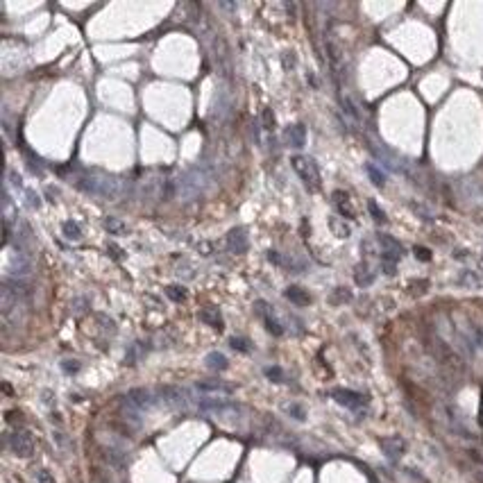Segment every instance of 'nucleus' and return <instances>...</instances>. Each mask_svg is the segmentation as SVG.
Segmentation results:
<instances>
[{"mask_svg":"<svg viewBox=\"0 0 483 483\" xmlns=\"http://www.w3.org/2000/svg\"><path fill=\"white\" fill-rule=\"evenodd\" d=\"M338 300H343V302L349 300V293H345V288H338V293L332 297V302H338Z\"/></svg>","mask_w":483,"mask_h":483,"instance_id":"36","label":"nucleus"},{"mask_svg":"<svg viewBox=\"0 0 483 483\" xmlns=\"http://www.w3.org/2000/svg\"><path fill=\"white\" fill-rule=\"evenodd\" d=\"M200 408L202 411H209V413H238L240 411L238 404L229 402V400H202Z\"/></svg>","mask_w":483,"mask_h":483,"instance_id":"11","label":"nucleus"},{"mask_svg":"<svg viewBox=\"0 0 483 483\" xmlns=\"http://www.w3.org/2000/svg\"><path fill=\"white\" fill-rule=\"evenodd\" d=\"M293 168H295V172L300 175V180L306 184L309 191H318L320 188V172H318V166L313 164L311 159H306V157L302 155H295L291 159Z\"/></svg>","mask_w":483,"mask_h":483,"instance_id":"4","label":"nucleus"},{"mask_svg":"<svg viewBox=\"0 0 483 483\" xmlns=\"http://www.w3.org/2000/svg\"><path fill=\"white\" fill-rule=\"evenodd\" d=\"M30 275V261L25 259V254H14L12 256V264H9V277L14 279H23V277Z\"/></svg>","mask_w":483,"mask_h":483,"instance_id":"13","label":"nucleus"},{"mask_svg":"<svg viewBox=\"0 0 483 483\" xmlns=\"http://www.w3.org/2000/svg\"><path fill=\"white\" fill-rule=\"evenodd\" d=\"M365 172H367V177L372 180V184H377V186H383V184H386V175H383V172L375 164H365Z\"/></svg>","mask_w":483,"mask_h":483,"instance_id":"23","label":"nucleus"},{"mask_svg":"<svg viewBox=\"0 0 483 483\" xmlns=\"http://www.w3.org/2000/svg\"><path fill=\"white\" fill-rule=\"evenodd\" d=\"M367 209H370V213L375 216L377 223H386V213H383L381 209L377 207V202H372V200H370V202H367Z\"/></svg>","mask_w":483,"mask_h":483,"instance_id":"30","label":"nucleus"},{"mask_svg":"<svg viewBox=\"0 0 483 483\" xmlns=\"http://www.w3.org/2000/svg\"><path fill=\"white\" fill-rule=\"evenodd\" d=\"M0 318L5 327H18L25 318V300L7 286H3L0 291Z\"/></svg>","mask_w":483,"mask_h":483,"instance_id":"2","label":"nucleus"},{"mask_svg":"<svg viewBox=\"0 0 483 483\" xmlns=\"http://www.w3.org/2000/svg\"><path fill=\"white\" fill-rule=\"evenodd\" d=\"M7 445H9V449H12L14 454L20 456V458H28V456H32V451H34L32 435H30L28 431H23V429H16V431L9 433Z\"/></svg>","mask_w":483,"mask_h":483,"instance_id":"5","label":"nucleus"},{"mask_svg":"<svg viewBox=\"0 0 483 483\" xmlns=\"http://www.w3.org/2000/svg\"><path fill=\"white\" fill-rule=\"evenodd\" d=\"M125 400H127V406H129V408H136V411H145V408L155 406V395H152L150 390H141V388H136V390H129Z\"/></svg>","mask_w":483,"mask_h":483,"instance_id":"8","label":"nucleus"},{"mask_svg":"<svg viewBox=\"0 0 483 483\" xmlns=\"http://www.w3.org/2000/svg\"><path fill=\"white\" fill-rule=\"evenodd\" d=\"M256 306V313H259L261 318H264V322H266V327H268V332L270 334H275V336H281L283 334V327L279 324V320H277L275 316H272V309L268 306V304L264 300H259L254 304Z\"/></svg>","mask_w":483,"mask_h":483,"instance_id":"10","label":"nucleus"},{"mask_svg":"<svg viewBox=\"0 0 483 483\" xmlns=\"http://www.w3.org/2000/svg\"><path fill=\"white\" fill-rule=\"evenodd\" d=\"M332 200H334V207L338 209V216L340 218H347V220H352V218H356V211H354V204H352V200H349V195L345 191H334L332 193Z\"/></svg>","mask_w":483,"mask_h":483,"instance_id":"9","label":"nucleus"},{"mask_svg":"<svg viewBox=\"0 0 483 483\" xmlns=\"http://www.w3.org/2000/svg\"><path fill=\"white\" fill-rule=\"evenodd\" d=\"M458 283H467V286H479L481 279L474 275V272H463V275L458 277Z\"/></svg>","mask_w":483,"mask_h":483,"instance_id":"29","label":"nucleus"},{"mask_svg":"<svg viewBox=\"0 0 483 483\" xmlns=\"http://www.w3.org/2000/svg\"><path fill=\"white\" fill-rule=\"evenodd\" d=\"M283 139L293 148H304V143H306V129H304V125H291L286 129V134H283Z\"/></svg>","mask_w":483,"mask_h":483,"instance_id":"14","label":"nucleus"},{"mask_svg":"<svg viewBox=\"0 0 483 483\" xmlns=\"http://www.w3.org/2000/svg\"><path fill=\"white\" fill-rule=\"evenodd\" d=\"M261 118H264V129L268 132H272V127H275V114H272V109H264V114H261Z\"/></svg>","mask_w":483,"mask_h":483,"instance_id":"28","label":"nucleus"},{"mask_svg":"<svg viewBox=\"0 0 483 483\" xmlns=\"http://www.w3.org/2000/svg\"><path fill=\"white\" fill-rule=\"evenodd\" d=\"M166 295L170 297L172 302H184V300H186V291H184L182 286H168L166 288Z\"/></svg>","mask_w":483,"mask_h":483,"instance_id":"25","label":"nucleus"},{"mask_svg":"<svg viewBox=\"0 0 483 483\" xmlns=\"http://www.w3.org/2000/svg\"><path fill=\"white\" fill-rule=\"evenodd\" d=\"M159 397L166 404H184V390H182V388H175V386L159 388Z\"/></svg>","mask_w":483,"mask_h":483,"instance_id":"16","label":"nucleus"},{"mask_svg":"<svg viewBox=\"0 0 483 483\" xmlns=\"http://www.w3.org/2000/svg\"><path fill=\"white\" fill-rule=\"evenodd\" d=\"M329 229H332L338 238H349V236H352L349 225H345L343 218H329Z\"/></svg>","mask_w":483,"mask_h":483,"instance_id":"21","label":"nucleus"},{"mask_svg":"<svg viewBox=\"0 0 483 483\" xmlns=\"http://www.w3.org/2000/svg\"><path fill=\"white\" fill-rule=\"evenodd\" d=\"M209 182H211V175H209L207 168L195 166V168H191L180 182H177L175 191H177V195H182V197H195L209 186Z\"/></svg>","mask_w":483,"mask_h":483,"instance_id":"3","label":"nucleus"},{"mask_svg":"<svg viewBox=\"0 0 483 483\" xmlns=\"http://www.w3.org/2000/svg\"><path fill=\"white\" fill-rule=\"evenodd\" d=\"M61 367H64L66 372H77L80 370V363H77V361H64V365Z\"/></svg>","mask_w":483,"mask_h":483,"instance_id":"35","label":"nucleus"},{"mask_svg":"<svg viewBox=\"0 0 483 483\" xmlns=\"http://www.w3.org/2000/svg\"><path fill=\"white\" fill-rule=\"evenodd\" d=\"M61 234H64L68 240H80V238H82L80 225L73 223V220H66V223H61Z\"/></svg>","mask_w":483,"mask_h":483,"instance_id":"22","label":"nucleus"},{"mask_svg":"<svg viewBox=\"0 0 483 483\" xmlns=\"http://www.w3.org/2000/svg\"><path fill=\"white\" fill-rule=\"evenodd\" d=\"M381 447H383V451H386V456L397 458V456H402V451H404V440H400V438H386V440H381Z\"/></svg>","mask_w":483,"mask_h":483,"instance_id":"18","label":"nucleus"},{"mask_svg":"<svg viewBox=\"0 0 483 483\" xmlns=\"http://www.w3.org/2000/svg\"><path fill=\"white\" fill-rule=\"evenodd\" d=\"M377 240H379V245H381V261H383V264H395V261L402 259L404 245L400 243V240H395L392 236H388V234L377 236Z\"/></svg>","mask_w":483,"mask_h":483,"instance_id":"6","label":"nucleus"},{"mask_svg":"<svg viewBox=\"0 0 483 483\" xmlns=\"http://www.w3.org/2000/svg\"><path fill=\"white\" fill-rule=\"evenodd\" d=\"M36 481L39 483H55V479L50 476V472H46V470H36Z\"/></svg>","mask_w":483,"mask_h":483,"instance_id":"32","label":"nucleus"},{"mask_svg":"<svg viewBox=\"0 0 483 483\" xmlns=\"http://www.w3.org/2000/svg\"><path fill=\"white\" fill-rule=\"evenodd\" d=\"M227 248L234 252V254H243V252H248V236H245V229L243 227H236L229 232L227 236Z\"/></svg>","mask_w":483,"mask_h":483,"instance_id":"12","label":"nucleus"},{"mask_svg":"<svg viewBox=\"0 0 483 483\" xmlns=\"http://www.w3.org/2000/svg\"><path fill=\"white\" fill-rule=\"evenodd\" d=\"M415 256L420 261H429V259H431V252L424 250V248H415Z\"/></svg>","mask_w":483,"mask_h":483,"instance_id":"33","label":"nucleus"},{"mask_svg":"<svg viewBox=\"0 0 483 483\" xmlns=\"http://www.w3.org/2000/svg\"><path fill=\"white\" fill-rule=\"evenodd\" d=\"M268 259H270V261H275L277 266H281V259H279V254H277V252H270V254H268Z\"/></svg>","mask_w":483,"mask_h":483,"instance_id":"38","label":"nucleus"},{"mask_svg":"<svg viewBox=\"0 0 483 483\" xmlns=\"http://www.w3.org/2000/svg\"><path fill=\"white\" fill-rule=\"evenodd\" d=\"M197 250H200V252H204V256H209V254H211V245H209V243H202V245H197Z\"/></svg>","mask_w":483,"mask_h":483,"instance_id":"37","label":"nucleus"},{"mask_svg":"<svg viewBox=\"0 0 483 483\" xmlns=\"http://www.w3.org/2000/svg\"><path fill=\"white\" fill-rule=\"evenodd\" d=\"M104 227L109 229V234H123V232H127V227H125V225L120 223L118 218H104Z\"/></svg>","mask_w":483,"mask_h":483,"instance_id":"24","label":"nucleus"},{"mask_svg":"<svg viewBox=\"0 0 483 483\" xmlns=\"http://www.w3.org/2000/svg\"><path fill=\"white\" fill-rule=\"evenodd\" d=\"M288 413H291V415H295L297 420H304V413H302V408L297 406V404H291V406H288Z\"/></svg>","mask_w":483,"mask_h":483,"instance_id":"34","label":"nucleus"},{"mask_svg":"<svg viewBox=\"0 0 483 483\" xmlns=\"http://www.w3.org/2000/svg\"><path fill=\"white\" fill-rule=\"evenodd\" d=\"M264 372H266V377H268L270 381H277V383H281V381H283V370H281V367L272 365V367H266Z\"/></svg>","mask_w":483,"mask_h":483,"instance_id":"27","label":"nucleus"},{"mask_svg":"<svg viewBox=\"0 0 483 483\" xmlns=\"http://www.w3.org/2000/svg\"><path fill=\"white\" fill-rule=\"evenodd\" d=\"M372 279H375V275H370L367 268L361 266L359 272H356V283H359V286H367V283H372Z\"/></svg>","mask_w":483,"mask_h":483,"instance_id":"26","label":"nucleus"},{"mask_svg":"<svg viewBox=\"0 0 483 483\" xmlns=\"http://www.w3.org/2000/svg\"><path fill=\"white\" fill-rule=\"evenodd\" d=\"M195 388L202 392H223V395H229L234 390L229 383H223V381H197Z\"/></svg>","mask_w":483,"mask_h":483,"instance_id":"17","label":"nucleus"},{"mask_svg":"<svg viewBox=\"0 0 483 483\" xmlns=\"http://www.w3.org/2000/svg\"><path fill=\"white\" fill-rule=\"evenodd\" d=\"M82 182H89L86 191H91L93 195L107 197V200H120L125 195V191H127V184H125L123 177L107 175V172H98V170L89 172V177H84Z\"/></svg>","mask_w":483,"mask_h":483,"instance_id":"1","label":"nucleus"},{"mask_svg":"<svg viewBox=\"0 0 483 483\" xmlns=\"http://www.w3.org/2000/svg\"><path fill=\"white\" fill-rule=\"evenodd\" d=\"M332 397L340 404V406L352 408V411H359V408L365 406V402H367L363 395H359V392H354V390H343V388H340V390H334Z\"/></svg>","mask_w":483,"mask_h":483,"instance_id":"7","label":"nucleus"},{"mask_svg":"<svg viewBox=\"0 0 483 483\" xmlns=\"http://www.w3.org/2000/svg\"><path fill=\"white\" fill-rule=\"evenodd\" d=\"M200 320H202V322H207L209 327L223 329V316L218 313V309H202V311H200Z\"/></svg>","mask_w":483,"mask_h":483,"instance_id":"19","label":"nucleus"},{"mask_svg":"<svg viewBox=\"0 0 483 483\" xmlns=\"http://www.w3.org/2000/svg\"><path fill=\"white\" fill-rule=\"evenodd\" d=\"M207 367L209 370H216V372H223V370H227V359H225V354H220V352H211V354L207 356Z\"/></svg>","mask_w":483,"mask_h":483,"instance_id":"20","label":"nucleus"},{"mask_svg":"<svg viewBox=\"0 0 483 483\" xmlns=\"http://www.w3.org/2000/svg\"><path fill=\"white\" fill-rule=\"evenodd\" d=\"M286 297L293 304H297V306H309V304H311V295H309V293L304 291V288H300V286L286 288Z\"/></svg>","mask_w":483,"mask_h":483,"instance_id":"15","label":"nucleus"},{"mask_svg":"<svg viewBox=\"0 0 483 483\" xmlns=\"http://www.w3.org/2000/svg\"><path fill=\"white\" fill-rule=\"evenodd\" d=\"M229 345H232L234 349H238V352H250V343L245 338H232L229 340Z\"/></svg>","mask_w":483,"mask_h":483,"instance_id":"31","label":"nucleus"},{"mask_svg":"<svg viewBox=\"0 0 483 483\" xmlns=\"http://www.w3.org/2000/svg\"><path fill=\"white\" fill-rule=\"evenodd\" d=\"M481 268H483V256H481Z\"/></svg>","mask_w":483,"mask_h":483,"instance_id":"40","label":"nucleus"},{"mask_svg":"<svg viewBox=\"0 0 483 483\" xmlns=\"http://www.w3.org/2000/svg\"><path fill=\"white\" fill-rule=\"evenodd\" d=\"M109 250H112V252H114V254H112V256H114V259H120V250L116 248V245H109Z\"/></svg>","mask_w":483,"mask_h":483,"instance_id":"39","label":"nucleus"}]
</instances>
